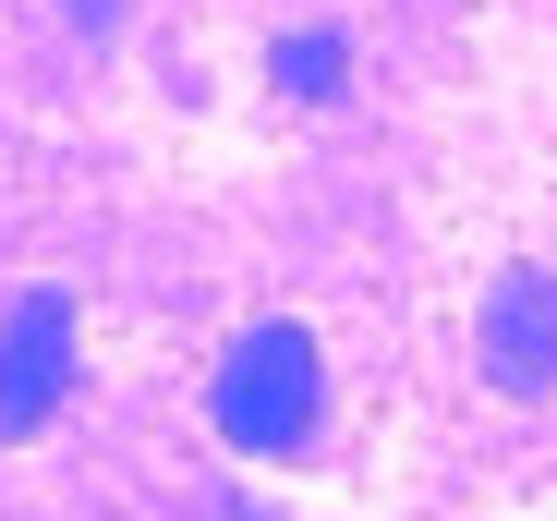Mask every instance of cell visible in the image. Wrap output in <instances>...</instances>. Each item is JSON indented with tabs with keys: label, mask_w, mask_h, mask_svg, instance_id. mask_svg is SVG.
I'll return each instance as SVG.
<instances>
[{
	"label": "cell",
	"mask_w": 557,
	"mask_h": 521,
	"mask_svg": "<svg viewBox=\"0 0 557 521\" xmlns=\"http://www.w3.org/2000/svg\"><path fill=\"white\" fill-rule=\"evenodd\" d=\"M473 339H485V376H497L509 400L557 388V268H509V280L485 291Z\"/></svg>",
	"instance_id": "3957f363"
},
{
	"label": "cell",
	"mask_w": 557,
	"mask_h": 521,
	"mask_svg": "<svg viewBox=\"0 0 557 521\" xmlns=\"http://www.w3.org/2000/svg\"><path fill=\"white\" fill-rule=\"evenodd\" d=\"M207 412H219V437H231L243 461H304L315 424H327V352H315V327L255 315L231 352H219Z\"/></svg>",
	"instance_id": "6da1fadb"
},
{
	"label": "cell",
	"mask_w": 557,
	"mask_h": 521,
	"mask_svg": "<svg viewBox=\"0 0 557 521\" xmlns=\"http://www.w3.org/2000/svg\"><path fill=\"white\" fill-rule=\"evenodd\" d=\"M73 388V303L37 280L13 291V315H0V437H37V424L61 412Z\"/></svg>",
	"instance_id": "7a4b0ae2"
},
{
	"label": "cell",
	"mask_w": 557,
	"mask_h": 521,
	"mask_svg": "<svg viewBox=\"0 0 557 521\" xmlns=\"http://www.w3.org/2000/svg\"><path fill=\"white\" fill-rule=\"evenodd\" d=\"M267 85H278V98H304V110H327L339 85H351V37H339V25H292V37L267 49Z\"/></svg>",
	"instance_id": "277c9868"
}]
</instances>
